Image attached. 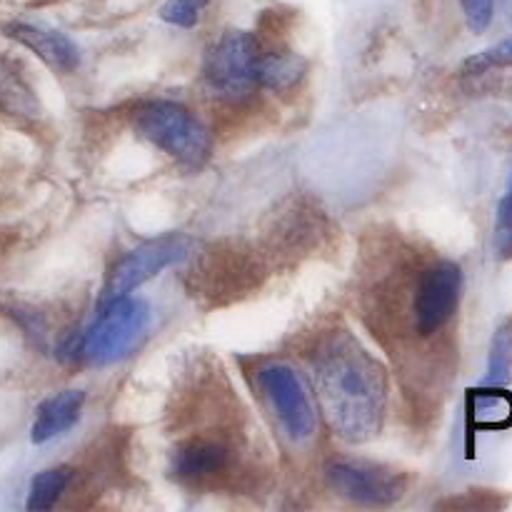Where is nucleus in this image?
Masks as SVG:
<instances>
[{
    "label": "nucleus",
    "instance_id": "1",
    "mask_svg": "<svg viewBox=\"0 0 512 512\" xmlns=\"http://www.w3.org/2000/svg\"><path fill=\"white\" fill-rule=\"evenodd\" d=\"M315 395L330 428L345 443H368L380 433L388 410L383 365L348 330H333L313 353Z\"/></svg>",
    "mask_w": 512,
    "mask_h": 512
},
{
    "label": "nucleus",
    "instance_id": "2",
    "mask_svg": "<svg viewBox=\"0 0 512 512\" xmlns=\"http://www.w3.org/2000/svg\"><path fill=\"white\" fill-rule=\"evenodd\" d=\"M135 133L183 168L198 170L213 155L208 128L185 105L173 100H148L133 113Z\"/></svg>",
    "mask_w": 512,
    "mask_h": 512
},
{
    "label": "nucleus",
    "instance_id": "3",
    "mask_svg": "<svg viewBox=\"0 0 512 512\" xmlns=\"http://www.w3.org/2000/svg\"><path fill=\"white\" fill-rule=\"evenodd\" d=\"M153 325V310L145 300L125 298L98 305V318L83 333L78 355L88 365H113L140 348Z\"/></svg>",
    "mask_w": 512,
    "mask_h": 512
},
{
    "label": "nucleus",
    "instance_id": "4",
    "mask_svg": "<svg viewBox=\"0 0 512 512\" xmlns=\"http://www.w3.org/2000/svg\"><path fill=\"white\" fill-rule=\"evenodd\" d=\"M260 45L245 30H225L203 58V78L215 95L225 100H240L258 88Z\"/></svg>",
    "mask_w": 512,
    "mask_h": 512
},
{
    "label": "nucleus",
    "instance_id": "5",
    "mask_svg": "<svg viewBox=\"0 0 512 512\" xmlns=\"http://www.w3.org/2000/svg\"><path fill=\"white\" fill-rule=\"evenodd\" d=\"M190 250H193V240L180 233L160 235V238H153L148 243H140L138 248L128 250L110 268L98 305L125 298V295L138 290L143 283H148L150 278H155L160 270L188 258Z\"/></svg>",
    "mask_w": 512,
    "mask_h": 512
},
{
    "label": "nucleus",
    "instance_id": "6",
    "mask_svg": "<svg viewBox=\"0 0 512 512\" xmlns=\"http://www.w3.org/2000/svg\"><path fill=\"white\" fill-rule=\"evenodd\" d=\"M323 473L330 490L363 508H390L408 490L403 473L368 460H330Z\"/></svg>",
    "mask_w": 512,
    "mask_h": 512
},
{
    "label": "nucleus",
    "instance_id": "7",
    "mask_svg": "<svg viewBox=\"0 0 512 512\" xmlns=\"http://www.w3.org/2000/svg\"><path fill=\"white\" fill-rule=\"evenodd\" d=\"M258 385L283 433L295 445L310 443L315 428H318V420H315L313 403H310L308 390H305L298 373L288 365H265L258 373Z\"/></svg>",
    "mask_w": 512,
    "mask_h": 512
},
{
    "label": "nucleus",
    "instance_id": "8",
    "mask_svg": "<svg viewBox=\"0 0 512 512\" xmlns=\"http://www.w3.org/2000/svg\"><path fill=\"white\" fill-rule=\"evenodd\" d=\"M463 295V270L453 260L430 265L413 298V325L420 338L440 333L453 320Z\"/></svg>",
    "mask_w": 512,
    "mask_h": 512
},
{
    "label": "nucleus",
    "instance_id": "9",
    "mask_svg": "<svg viewBox=\"0 0 512 512\" xmlns=\"http://www.w3.org/2000/svg\"><path fill=\"white\" fill-rule=\"evenodd\" d=\"M230 468V448L213 438H190L170 453V473L183 483H205Z\"/></svg>",
    "mask_w": 512,
    "mask_h": 512
},
{
    "label": "nucleus",
    "instance_id": "10",
    "mask_svg": "<svg viewBox=\"0 0 512 512\" xmlns=\"http://www.w3.org/2000/svg\"><path fill=\"white\" fill-rule=\"evenodd\" d=\"M5 33L28 50H33L48 68L58 73H73L80 65V48L65 33L33 23H10Z\"/></svg>",
    "mask_w": 512,
    "mask_h": 512
},
{
    "label": "nucleus",
    "instance_id": "11",
    "mask_svg": "<svg viewBox=\"0 0 512 512\" xmlns=\"http://www.w3.org/2000/svg\"><path fill=\"white\" fill-rule=\"evenodd\" d=\"M83 403H85L83 390H63V393L43 400L38 413H35L30 440H33L35 445H43L48 443V440L58 438V435L68 433V430L80 420Z\"/></svg>",
    "mask_w": 512,
    "mask_h": 512
},
{
    "label": "nucleus",
    "instance_id": "12",
    "mask_svg": "<svg viewBox=\"0 0 512 512\" xmlns=\"http://www.w3.org/2000/svg\"><path fill=\"white\" fill-rule=\"evenodd\" d=\"M305 73H308V60L303 55L293 53V50H270V53L260 50L258 68H255L258 88L290 93L303 83Z\"/></svg>",
    "mask_w": 512,
    "mask_h": 512
},
{
    "label": "nucleus",
    "instance_id": "13",
    "mask_svg": "<svg viewBox=\"0 0 512 512\" xmlns=\"http://www.w3.org/2000/svg\"><path fill=\"white\" fill-rule=\"evenodd\" d=\"M0 108L18 115H38V100L33 90L15 70V65L5 58H0Z\"/></svg>",
    "mask_w": 512,
    "mask_h": 512
},
{
    "label": "nucleus",
    "instance_id": "14",
    "mask_svg": "<svg viewBox=\"0 0 512 512\" xmlns=\"http://www.w3.org/2000/svg\"><path fill=\"white\" fill-rule=\"evenodd\" d=\"M512 378V320H503L498 325L490 343L488 373H485L483 388H505Z\"/></svg>",
    "mask_w": 512,
    "mask_h": 512
},
{
    "label": "nucleus",
    "instance_id": "15",
    "mask_svg": "<svg viewBox=\"0 0 512 512\" xmlns=\"http://www.w3.org/2000/svg\"><path fill=\"white\" fill-rule=\"evenodd\" d=\"M70 478H73V470L65 468V465H58V468H48L43 473H38L30 483L28 490V510L43 512L55 508V503L60 500V495L68 488Z\"/></svg>",
    "mask_w": 512,
    "mask_h": 512
},
{
    "label": "nucleus",
    "instance_id": "16",
    "mask_svg": "<svg viewBox=\"0 0 512 512\" xmlns=\"http://www.w3.org/2000/svg\"><path fill=\"white\" fill-rule=\"evenodd\" d=\"M495 253L500 258H512V173L508 180V190L500 198L498 210H495Z\"/></svg>",
    "mask_w": 512,
    "mask_h": 512
},
{
    "label": "nucleus",
    "instance_id": "17",
    "mask_svg": "<svg viewBox=\"0 0 512 512\" xmlns=\"http://www.w3.org/2000/svg\"><path fill=\"white\" fill-rule=\"evenodd\" d=\"M512 65V35L505 40L495 43L493 48L483 50V53L473 55L465 60V70L468 73H485L490 68H510Z\"/></svg>",
    "mask_w": 512,
    "mask_h": 512
},
{
    "label": "nucleus",
    "instance_id": "18",
    "mask_svg": "<svg viewBox=\"0 0 512 512\" xmlns=\"http://www.w3.org/2000/svg\"><path fill=\"white\" fill-rule=\"evenodd\" d=\"M205 3L208 0H168L160 8V18L170 25H178V28H193L200 20Z\"/></svg>",
    "mask_w": 512,
    "mask_h": 512
},
{
    "label": "nucleus",
    "instance_id": "19",
    "mask_svg": "<svg viewBox=\"0 0 512 512\" xmlns=\"http://www.w3.org/2000/svg\"><path fill=\"white\" fill-rule=\"evenodd\" d=\"M460 8H463L465 23L473 33H485L493 23L495 3L493 0H460Z\"/></svg>",
    "mask_w": 512,
    "mask_h": 512
}]
</instances>
